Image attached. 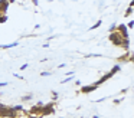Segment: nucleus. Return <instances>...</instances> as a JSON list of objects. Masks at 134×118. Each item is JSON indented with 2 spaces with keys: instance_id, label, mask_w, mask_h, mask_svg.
Returning a JSON list of instances; mask_svg holds the SVG:
<instances>
[{
  "instance_id": "f257e3e1",
  "label": "nucleus",
  "mask_w": 134,
  "mask_h": 118,
  "mask_svg": "<svg viewBox=\"0 0 134 118\" xmlns=\"http://www.w3.org/2000/svg\"><path fill=\"white\" fill-rule=\"evenodd\" d=\"M110 40H113L115 45H121V42H122V37H120V35L118 33H111L110 35Z\"/></svg>"
},
{
  "instance_id": "f03ea898",
  "label": "nucleus",
  "mask_w": 134,
  "mask_h": 118,
  "mask_svg": "<svg viewBox=\"0 0 134 118\" xmlns=\"http://www.w3.org/2000/svg\"><path fill=\"white\" fill-rule=\"evenodd\" d=\"M95 88H97V85H94V86H84V88H82V92H91V91H94Z\"/></svg>"
},
{
  "instance_id": "7ed1b4c3",
  "label": "nucleus",
  "mask_w": 134,
  "mask_h": 118,
  "mask_svg": "<svg viewBox=\"0 0 134 118\" xmlns=\"http://www.w3.org/2000/svg\"><path fill=\"white\" fill-rule=\"evenodd\" d=\"M53 109H52V104L51 105H48V108H45L43 109V114H49V112H52Z\"/></svg>"
}]
</instances>
